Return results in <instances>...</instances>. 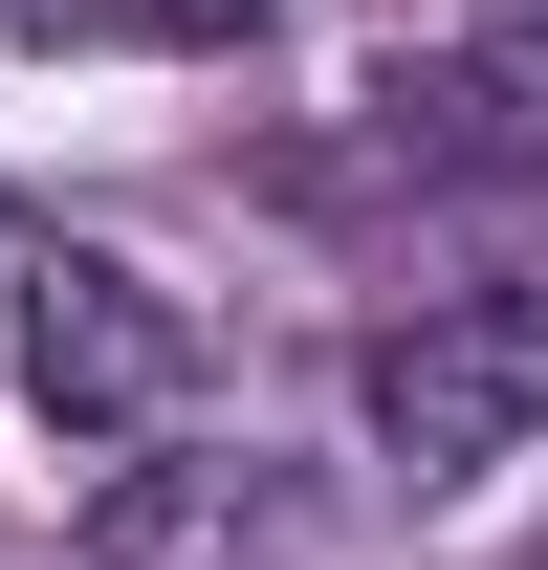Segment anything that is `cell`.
<instances>
[{"instance_id":"obj_2","label":"cell","mask_w":548,"mask_h":570,"mask_svg":"<svg viewBox=\"0 0 548 570\" xmlns=\"http://www.w3.org/2000/svg\"><path fill=\"white\" fill-rule=\"evenodd\" d=\"M22 395L67 439H154L198 395V307L154 264H110V242H45V264H22Z\"/></svg>"},{"instance_id":"obj_3","label":"cell","mask_w":548,"mask_h":570,"mask_svg":"<svg viewBox=\"0 0 548 570\" xmlns=\"http://www.w3.org/2000/svg\"><path fill=\"white\" fill-rule=\"evenodd\" d=\"M88 549H110V570H242V549H285V483H242V461H198V483H110Z\"/></svg>"},{"instance_id":"obj_4","label":"cell","mask_w":548,"mask_h":570,"mask_svg":"<svg viewBox=\"0 0 548 570\" xmlns=\"http://www.w3.org/2000/svg\"><path fill=\"white\" fill-rule=\"evenodd\" d=\"M0 45H45V67H219V45H264V0H0Z\"/></svg>"},{"instance_id":"obj_1","label":"cell","mask_w":548,"mask_h":570,"mask_svg":"<svg viewBox=\"0 0 548 570\" xmlns=\"http://www.w3.org/2000/svg\"><path fill=\"white\" fill-rule=\"evenodd\" d=\"M351 417L395 483H482L548 439V285H417L395 330L351 352Z\"/></svg>"}]
</instances>
